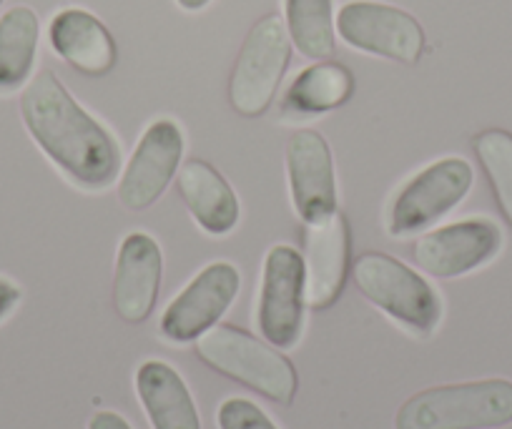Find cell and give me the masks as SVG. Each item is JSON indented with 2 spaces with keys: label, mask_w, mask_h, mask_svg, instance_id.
<instances>
[{
  "label": "cell",
  "mask_w": 512,
  "mask_h": 429,
  "mask_svg": "<svg viewBox=\"0 0 512 429\" xmlns=\"http://www.w3.org/2000/svg\"><path fill=\"white\" fill-rule=\"evenodd\" d=\"M21 118L38 149L83 189L101 191L121 171L116 136L68 93L53 71H38L23 86Z\"/></svg>",
  "instance_id": "1"
},
{
  "label": "cell",
  "mask_w": 512,
  "mask_h": 429,
  "mask_svg": "<svg viewBox=\"0 0 512 429\" xmlns=\"http://www.w3.org/2000/svg\"><path fill=\"white\" fill-rule=\"evenodd\" d=\"M194 344L206 367L262 394L269 402L289 407L297 397L299 377L292 359L284 357L267 339H256L234 324H216Z\"/></svg>",
  "instance_id": "2"
},
{
  "label": "cell",
  "mask_w": 512,
  "mask_h": 429,
  "mask_svg": "<svg viewBox=\"0 0 512 429\" xmlns=\"http://www.w3.org/2000/svg\"><path fill=\"white\" fill-rule=\"evenodd\" d=\"M512 422L510 379L442 384L412 394L395 417V429H495Z\"/></svg>",
  "instance_id": "3"
},
{
  "label": "cell",
  "mask_w": 512,
  "mask_h": 429,
  "mask_svg": "<svg viewBox=\"0 0 512 429\" xmlns=\"http://www.w3.org/2000/svg\"><path fill=\"white\" fill-rule=\"evenodd\" d=\"M352 274L362 297L392 322L417 337L435 332L442 319V299L420 271L382 251H364L352 264Z\"/></svg>",
  "instance_id": "4"
},
{
  "label": "cell",
  "mask_w": 512,
  "mask_h": 429,
  "mask_svg": "<svg viewBox=\"0 0 512 429\" xmlns=\"http://www.w3.org/2000/svg\"><path fill=\"white\" fill-rule=\"evenodd\" d=\"M292 51L287 26L277 13L259 18L249 28L229 76V103L239 116L259 118L272 108Z\"/></svg>",
  "instance_id": "5"
},
{
  "label": "cell",
  "mask_w": 512,
  "mask_h": 429,
  "mask_svg": "<svg viewBox=\"0 0 512 429\" xmlns=\"http://www.w3.org/2000/svg\"><path fill=\"white\" fill-rule=\"evenodd\" d=\"M475 171L460 156H445L405 181L387 206V234L407 239L437 224L470 194Z\"/></svg>",
  "instance_id": "6"
},
{
  "label": "cell",
  "mask_w": 512,
  "mask_h": 429,
  "mask_svg": "<svg viewBox=\"0 0 512 429\" xmlns=\"http://www.w3.org/2000/svg\"><path fill=\"white\" fill-rule=\"evenodd\" d=\"M337 36L354 51L415 66L427 48L422 23L382 0H349L337 13Z\"/></svg>",
  "instance_id": "7"
},
{
  "label": "cell",
  "mask_w": 512,
  "mask_h": 429,
  "mask_svg": "<svg viewBox=\"0 0 512 429\" xmlns=\"http://www.w3.org/2000/svg\"><path fill=\"white\" fill-rule=\"evenodd\" d=\"M307 307L304 256L289 244H274L264 256L256 299V327L272 347L292 349L302 339Z\"/></svg>",
  "instance_id": "8"
},
{
  "label": "cell",
  "mask_w": 512,
  "mask_h": 429,
  "mask_svg": "<svg viewBox=\"0 0 512 429\" xmlns=\"http://www.w3.org/2000/svg\"><path fill=\"white\" fill-rule=\"evenodd\" d=\"M241 274L229 261H211L169 302L161 314V337L191 344L221 322L239 297Z\"/></svg>",
  "instance_id": "9"
},
{
  "label": "cell",
  "mask_w": 512,
  "mask_h": 429,
  "mask_svg": "<svg viewBox=\"0 0 512 429\" xmlns=\"http://www.w3.org/2000/svg\"><path fill=\"white\" fill-rule=\"evenodd\" d=\"M184 131L174 118H156L141 133L139 146L118 179V201L128 211H146L166 194L184 159Z\"/></svg>",
  "instance_id": "10"
},
{
  "label": "cell",
  "mask_w": 512,
  "mask_h": 429,
  "mask_svg": "<svg viewBox=\"0 0 512 429\" xmlns=\"http://www.w3.org/2000/svg\"><path fill=\"white\" fill-rule=\"evenodd\" d=\"M500 246V226L475 216L422 234L412 246V259L435 279H457L495 259Z\"/></svg>",
  "instance_id": "11"
},
{
  "label": "cell",
  "mask_w": 512,
  "mask_h": 429,
  "mask_svg": "<svg viewBox=\"0 0 512 429\" xmlns=\"http://www.w3.org/2000/svg\"><path fill=\"white\" fill-rule=\"evenodd\" d=\"M287 181L292 206L304 224L332 216L337 206V174L327 138L314 128H299L287 141Z\"/></svg>",
  "instance_id": "12"
},
{
  "label": "cell",
  "mask_w": 512,
  "mask_h": 429,
  "mask_svg": "<svg viewBox=\"0 0 512 429\" xmlns=\"http://www.w3.org/2000/svg\"><path fill=\"white\" fill-rule=\"evenodd\" d=\"M164 254L159 241L146 231L123 236L113 274V307L126 324H144L159 302Z\"/></svg>",
  "instance_id": "13"
},
{
  "label": "cell",
  "mask_w": 512,
  "mask_h": 429,
  "mask_svg": "<svg viewBox=\"0 0 512 429\" xmlns=\"http://www.w3.org/2000/svg\"><path fill=\"white\" fill-rule=\"evenodd\" d=\"M304 269H307V307L329 309L342 297L352 271V231L342 211L307 224L304 234Z\"/></svg>",
  "instance_id": "14"
},
{
  "label": "cell",
  "mask_w": 512,
  "mask_h": 429,
  "mask_svg": "<svg viewBox=\"0 0 512 429\" xmlns=\"http://www.w3.org/2000/svg\"><path fill=\"white\" fill-rule=\"evenodd\" d=\"M48 43L61 61L88 78H101L113 71L118 46L111 31L86 8H63L48 23Z\"/></svg>",
  "instance_id": "15"
},
{
  "label": "cell",
  "mask_w": 512,
  "mask_h": 429,
  "mask_svg": "<svg viewBox=\"0 0 512 429\" xmlns=\"http://www.w3.org/2000/svg\"><path fill=\"white\" fill-rule=\"evenodd\" d=\"M179 194L191 219L211 236H226L241 219L239 196L229 181L201 159L186 161L179 169Z\"/></svg>",
  "instance_id": "16"
},
{
  "label": "cell",
  "mask_w": 512,
  "mask_h": 429,
  "mask_svg": "<svg viewBox=\"0 0 512 429\" xmlns=\"http://www.w3.org/2000/svg\"><path fill=\"white\" fill-rule=\"evenodd\" d=\"M136 394L151 429H201L194 394L171 364L161 359L141 364L136 369Z\"/></svg>",
  "instance_id": "17"
},
{
  "label": "cell",
  "mask_w": 512,
  "mask_h": 429,
  "mask_svg": "<svg viewBox=\"0 0 512 429\" xmlns=\"http://www.w3.org/2000/svg\"><path fill=\"white\" fill-rule=\"evenodd\" d=\"M352 71L339 61H314L297 73L284 91L282 116L284 118H314L347 106L354 96Z\"/></svg>",
  "instance_id": "18"
},
{
  "label": "cell",
  "mask_w": 512,
  "mask_h": 429,
  "mask_svg": "<svg viewBox=\"0 0 512 429\" xmlns=\"http://www.w3.org/2000/svg\"><path fill=\"white\" fill-rule=\"evenodd\" d=\"M41 41V21L28 6H16L0 16V93H11L33 78Z\"/></svg>",
  "instance_id": "19"
},
{
  "label": "cell",
  "mask_w": 512,
  "mask_h": 429,
  "mask_svg": "<svg viewBox=\"0 0 512 429\" xmlns=\"http://www.w3.org/2000/svg\"><path fill=\"white\" fill-rule=\"evenodd\" d=\"M289 41L309 61H327L337 51L334 0H284Z\"/></svg>",
  "instance_id": "20"
},
{
  "label": "cell",
  "mask_w": 512,
  "mask_h": 429,
  "mask_svg": "<svg viewBox=\"0 0 512 429\" xmlns=\"http://www.w3.org/2000/svg\"><path fill=\"white\" fill-rule=\"evenodd\" d=\"M472 149L490 181L502 216L512 226V133L502 128H487L477 133Z\"/></svg>",
  "instance_id": "21"
},
{
  "label": "cell",
  "mask_w": 512,
  "mask_h": 429,
  "mask_svg": "<svg viewBox=\"0 0 512 429\" xmlns=\"http://www.w3.org/2000/svg\"><path fill=\"white\" fill-rule=\"evenodd\" d=\"M219 429H279L259 404L244 397H229L216 409Z\"/></svg>",
  "instance_id": "22"
},
{
  "label": "cell",
  "mask_w": 512,
  "mask_h": 429,
  "mask_svg": "<svg viewBox=\"0 0 512 429\" xmlns=\"http://www.w3.org/2000/svg\"><path fill=\"white\" fill-rule=\"evenodd\" d=\"M88 429H134L128 424V419L123 414L111 412V409H103V412H96L91 419H88Z\"/></svg>",
  "instance_id": "23"
},
{
  "label": "cell",
  "mask_w": 512,
  "mask_h": 429,
  "mask_svg": "<svg viewBox=\"0 0 512 429\" xmlns=\"http://www.w3.org/2000/svg\"><path fill=\"white\" fill-rule=\"evenodd\" d=\"M18 302H21V289L13 281L0 279V322L16 309Z\"/></svg>",
  "instance_id": "24"
},
{
  "label": "cell",
  "mask_w": 512,
  "mask_h": 429,
  "mask_svg": "<svg viewBox=\"0 0 512 429\" xmlns=\"http://www.w3.org/2000/svg\"><path fill=\"white\" fill-rule=\"evenodd\" d=\"M176 6L186 13H199L211 6V0H176Z\"/></svg>",
  "instance_id": "25"
},
{
  "label": "cell",
  "mask_w": 512,
  "mask_h": 429,
  "mask_svg": "<svg viewBox=\"0 0 512 429\" xmlns=\"http://www.w3.org/2000/svg\"><path fill=\"white\" fill-rule=\"evenodd\" d=\"M3 3H6V0H0V6H3Z\"/></svg>",
  "instance_id": "26"
}]
</instances>
